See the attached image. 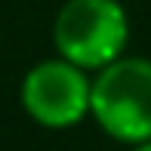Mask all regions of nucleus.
<instances>
[{"label":"nucleus","instance_id":"2","mask_svg":"<svg viewBox=\"0 0 151 151\" xmlns=\"http://www.w3.org/2000/svg\"><path fill=\"white\" fill-rule=\"evenodd\" d=\"M129 16L120 0H65L52 19L56 56L80 65L83 71H102L127 56Z\"/></svg>","mask_w":151,"mask_h":151},{"label":"nucleus","instance_id":"3","mask_svg":"<svg viewBox=\"0 0 151 151\" xmlns=\"http://www.w3.org/2000/svg\"><path fill=\"white\" fill-rule=\"evenodd\" d=\"M93 77L80 65L52 56L31 65L19 86V102L25 114L46 129H71L90 117Z\"/></svg>","mask_w":151,"mask_h":151},{"label":"nucleus","instance_id":"4","mask_svg":"<svg viewBox=\"0 0 151 151\" xmlns=\"http://www.w3.org/2000/svg\"><path fill=\"white\" fill-rule=\"evenodd\" d=\"M129 151H151V139L148 142H139V145H129Z\"/></svg>","mask_w":151,"mask_h":151},{"label":"nucleus","instance_id":"1","mask_svg":"<svg viewBox=\"0 0 151 151\" xmlns=\"http://www.w3.org/2000/svg\"><path fill=\"white\" fill-rule=\"evenodd\" d=\"M90 117L108 139L139 145L151 139V59L120 56L93 74Z\"/></svg>","mask_w":151,"mask_h":151}]
</instances>
